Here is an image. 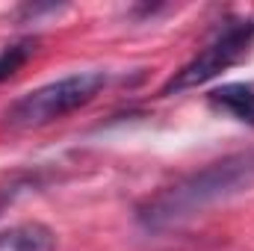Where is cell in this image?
<instances>
[{
  "mask_svg": "<svg viewBox=\"0 0 254 251\" xmlns=\"http://www.w3.org/2000/svg\"><path fill=\"white\" fill-rule=\"evenodd\" d=\"M249 187H254V151L231 154L154 195L145 207H139V222L148 228H166Z\"/></svg>",
  "mask_w": 254,
  "mask_h": 251,
  "instance_id": "1",
  "label": "cell"
},
{
  "mask_svg": "<svg viewBox=\"0 0 254 251\" xmlns=\"http://www.w3.org/2000/svg\"><path fill=\"white\" fill-rule=\"evenodd\" d=\"M107 83L110 77L104 71H83V74L54 80L48 86H39L6 110V125L30 130V127H45L51 122H60L65 116H71L74 110L86 107L89 101H95Z\"/></svg>",
  "mask_w": 254,
  "mask_h": 251,
  "instance_id": "2",
  "label": "cell"
},
{
  "mask_svg": "<svg viewBox=\"0 0 254 251\" xmlns=\"http://www.w3.org/2000/svg\"><path fill=\"white\" fill-rule=\"evenodd\" d=\"M254 45V18H240V21H228L216 36L213 42L198 51L190 63L184 65L163 89L160 95H175V92H187V89H195V86H204L210 83L213 77H219L225 68L237 65L249 48Z\"/></svg>",
  "mask_w": 254,
  "mask_h": 251,
  "instance_id": "3",
  "label": "cell"
},
{
  "mask_svg": "<svg viewBox=\"0 0 254 251\" xmlns=\"http://www.w3.org/2000/svg\"><path fill=\"white\" fill-rule=\"evenodd\" d=\"M207 104L231 119L254 127V86L252 83H225L207 95Z\"/></svg>",
  "mask_w": 254,
  "mask_h": 251,
  "instance_id": "4",
  "label": "cell"
},
{
  "mask_svg": "<svg viewBox=\"0 0 254 251\" xmlns=\"http://www.w3.org/2000/svg\"><path fill=\"white\" fill-rule=\"evenodd\" d=\"M0 251H57V237L42 222H24L0 231Z\"/></svg>",
  "mask_w": 254,
  "mask_h": 251,
  "instance_id": "5",
  "label": "cell"
},
{
  "mask_svg": "<svg viewBox=\"0 0 254 251\" xmlns=\"http://www.w3.org/2000/svg\"><path fill=\"white\" fill-rule=\"evenodd\" d=\"M33 54H36V42H33V39H24V42H15V45H9V48L0 54V80L12 77V74L21 68V65L33 57Z\"/></svg>",
  "mask_w": 254,
  "mask_h": 251,
  "instance_id": "6",
  "label": "cell"
}]
</instances>
